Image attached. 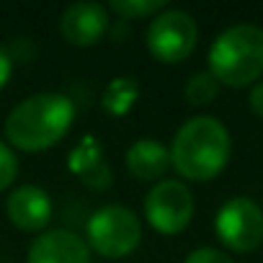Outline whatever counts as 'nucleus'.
Instances as JSON below:
<instances>
[{
	"label": "nucleus",
	"mask_w": 263,
	"mask_h": 263,
	"mask_svg": "<svg viewBox=\"0 0 263 263\" xmlns=\"http://www.w3.org/2000/svg\"><path fill=\"white\" fill-rule=\"evenodd\" d=\"M75 121V103L62 93H34L6 119V140L21 153L52 150Z\"/></svg>",
	"instance_id": "obj_1"
},
{
	"label": "nucleus",
	"mask_w": 263,
	"mask_h": 263,
	"mask_svg": "<svg viewBox=\"0 0 263 263\" xmlns=\"http://www.w3.org/2000/svg\"><path fill=\"white\" fill-rule=\"evenodd\" d=\"M230 153L227 126L214 116H194L173 137L171 168L186 181H212L230 163Z\"/></svg>",
	"instance_id": "obj_2"
},
{
	"label": "nucleus",
	"mask_w": 263,
	"mask_h": 263,
	"mask_svg": "<svg viewBox=\"0 0 263 263\" xmlns=\"http://www.w3.org/2000/svg\"><path fill=\"white\" fill-rule=\"evenodd\" d=\"M209 72L230 88L255 83L263 75V29L250 24L224 29L209 47Z\"/></svg>",
	"instance_id": "obj_3"
},
{
	"label": "nucleus",
	"mask_w": 263,
	"mask_h": 263,
	"mask_svg": "<svg viewBox=\"0 0 263 263\" xmlns=\"http://www.w3.org/2000/svg\"><path fill=\"white\" fill-rule=\"evenodd\" d=\"M85 242L90 250H96L101 258L119 260L132 255L140 242H142V222L140 217L121 206V204H108L101 206L90 214L85 224Z\"/></svg>",
	"instance_id": "obj_4"
},
{
	"label": "nucleus",
	"mask_w": 263,
	"mask_h": 263,
	"mask_svg": "<svg viewBox=\"0 0 263 263\" xmlns=\"http://www.w3.org/2000/svg\"><path fill=\"white\" fill-rule=\"evenodd\" d=\"M199 29L186 11L165 8L147 26V49L163 65H178L196 49Z\"/></svg>",
	"instance_id": "obj_5"
},
{
	"label": "nucleus",
	"mask_w": 263,
	"mask_h": 263,
	"mask_svg": "<svg viewBox=\"0 0 263 263\" xmlns=\"http://www.w3.org/2000/svg\"><path fill=\"white\" fill-rule=\"evenodd\" d=\"M194 217V196L176 178L158 181L145 196V219L160 235H178Z\"/></svg>",
	"instance_id": "obj_6"
},
{
	"label": "nucleus",
	"mask_w": 263,
	"mask_h": 263,
	"mask_svg": "<svg viewBox=\"0 0 263 263\" xmlns=\"http://www.w3.org/2000/svg\"><path fill=\"white\" fill-rule=\"evenodd\" d=\"M214 230L224 248L250 253L263 242V209L245 196H235L217 212Z\"/></svg>",
	"instance_id": "obj_7"
},
{
	"label": "nucleus",
	"mask_w": 263,
	"mask_h": 263,
	"mask_svg": "<svg viewBox=\"0 0 263 263\" xmlns=\"http://www.w3.org/2000/svg\"><path fill=\"white\" fill-rule=\"evenodd\" d=\"M26 263H90V248L72 230H44L31 242Z\"/></svg>",
	"instance_id": "obj_8"
},
{
	"label": "nucleus",
	"mask_w": 263,
	"mask_h": 263,
	"mask_svg": "<svg viewBox=\"0 0 263 263\" xmlns=\"http://www.w3.org/2000/svg\"><path fill=\"white\" fill-rule=\"evenodd\" d=\"M108 29V8L98 3H75L60 16V34L72 47H96Z\"/></svg>",
	"instance_id": "obj_9"
},
{
	"label": "nucleus",
	"mask_w": 263,
	"mask_h": 263,
	"mask_svg": "<svg viewBox=\"0 0 263 263\" xmlns=\"http://www.w3.org/2000/svg\"><path fill=\"white\" fill-rule=\"evenodd\" d=\"M8 219L21 232H44L52 219V199L39 186H18L6 201Z\"/></svg>",
	"instance_id": "obj_10"
},
{
	"label": "nucleus",
	"mask_w": 263,
	"mask_h": 263,
	"mask_svg": "<svg viewBox=\"0 0 263 263\" xmlns=\"http://www.w3.org/2000/svg\"><path fill=\"white\" fill-rule=\"evenodd\" d=\"M67 165H70L72 176L93 191H106L114 183V173H111V168L103 158V150H101V142H98L96 135H85L72 147Z\"/></svg>",
	"instance_id": "obj_11"
},
{
	"label": "nucleus",
	"mask_w": 263,
	"mask_h": 263,
	"mask_svg": "<svg viewBox=\"0 0 263 263\" xmlns=\"http://www.w3.org/2000/svg\"><path fill=\"white\" fill-rule=\"evenodd\" d=\"M126 171L137 181H163L171 168V150L160 140H137L126 150Z\"/></svg>",
	"instance_id": "obj_12"
},
{
	"label": "nucleus",
	"mask_w": 263,
	"mask_h": 263,
	"mask_svg": "<svg viewBox=\"0 0 263 263\" xmlns=\"http://www.w3.org/2000/svg\"><path fill=\"white\" fill-rule=\"evenodd\" d=\"M140 93H142V88H140L137 78L119 75L106 85V90L101 96V106L108 116H126L140 101Z\"/></svg>",
	"instance_id": "obj_13"
},
{
	"label": "nucleus",
	"mask_w": 263,
	"mask_h": 263,
	"mask_svg": "<svg viewBox=\"0 0 263 263\" xmlns=\"http://www.w3.org/2000/svg\"><path fill=\"white\" fill-rule=\"evenodd\" d=\"M219 93V83L214 80L212 72H196L189 78L186 88H183V96H186V103L189 106H206L217 98Z\"/></svg>",
	"instance_id": "obj_14"
},
{
	"label": "nucleus",
	"mask_w": 263,
	"mask_h": 263,
	"mask_svg": "<svg viewBox=\"0 0 263 263\" xmlns=\"http://www.w3.org/2000/svg\"><path fill=\"white\" fill-rule=\"evenodd\" d=\"M108 11L129 21L147 18V16L155 18L158 13L165 11V0H114V3H108Z\"/></svg>",
	"instance_id": "obj_15"
},
{
	"label": "nucleus",
	"mask_w": 263,
	"mask_h": 263,
	"mask_svg": "<svg viewBox=\"0 0 263 263\" xmlns=\"http://www.w3.org/2000/svg\"><path fill=\"white\" fill-rule=\"evenodd\" d=\"M16 176H18V158L6 142H0V191L13 186Z\"/></svg>",
	"instance_id": "obj_16"
},
{
	"label": "nucleus",
	"mask_w": 263,
	"mask_h": 263,
	"mask_svg": "<svg viewBox=\"0 0 263 263\" xmlns=\"http://www.w3.org/2000/svg\"><path fill=\"white\" fill-rule=\"evenodd\" d=\"M183 263H232V258L217 248H196L186 255Z\"/></svg>",
	"instance_id": "obj_17"
},
{
	"label": "nucleus",
	"mask_w": 263,
	"mask_h": 263,
	"mask_svg": "<svg viewBox=\"0 0 263 263\" xmlns=\"http://www.w3.org/2000/svg\"><path fill=\"white\" fill-rule=\"evenodd\" d=\"M11 75H13V60H11L6 47H0V90L8 85Z\"/></svg>",
	"instance_id": "obj_18"
},
{
	"label": "nucleus",
	"mask_w": 263,
	"mask_h": 263,
	"mask_svg": "<svg viewBox=\"0 0 263 263\" xmlns=\"http://www.w3.org/2000/svg\"><path fill=\"white\" fill-rule=\"evenodd\" d=\"M250 108H253V114H258L263 119V83L253 85V90H250Z\"/></svg>",
	"instance_id": "obj_19"
}]
</instances>
